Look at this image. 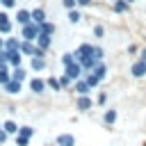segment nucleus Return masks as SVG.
Here are the masks:
<instances>
[{"mask_svg":"<svg viewBox=\"0 0 146 146\" xmlns=\"http://www.w3.org/2000/svg\"><path fill=\"white\" fill-rule=\"evenodd\" d=\"M91 73H94V75H96V78H98V80H103V78H105V75H107V66H105V64H103V62H98V64H96V68H94V71H91Z\"/></svg>","mask_w":146,"mask_h":146,"instance_id":"nucleus-20","label":"nucleus"},{"mask_svg":"<svg viewBox=\"0 0 146 146\" xmlns=\"http://www.w3.org/2000/svg\"><path fill=\"white\" fill-rule=\"evenodd\" d=\"M0 5L7 7V9H11V7H16V0H0Z\"/></svg>","mask_w":146,"mask_h":146,"instance_id":"nucleus-37","label":"nucleus"},{"mask_svg":"<svg viewBox=\"0 0 146 146\" xmlns=\"http://www.w3.org/2000/svg\"><path fill=\"white\" fill-rule=\"evenodd\" d=\"M78 5H91V0H78Z\"/></svg>","mask_w":146,"mask_h":146,"instance_id":"nucleus-40","label":"nucleus"},{"mask_svg":"<svg viewBox=\"0 0 146 146\" xmlns=\"http://www.w3.org/2000/svg\"><path fill=\"white\" fill-rule=\"evenodd\" d=\"M7 137H9V135H7V132H5V130H2V128H0V146H2V144H5V141H7Z\"/></svg>","mask_w":146,"mask_h":146,"instance_id":"nucleus-38","label":"nucleus"},{"mask_svg":"<svg viewBox=\"0 0 146 146\" xmlns=\"http://www.w3.org/2000/svg\"><path fill=\"white\" fill-rule=\"evenodd\" d=\"M62 5H64L66 9H75V7H78V0H62Z\"/></svg>","mask_w":146,"mask_h":146,"instance_id":"nucleus-34","label":"nucleus"},{"mask_svg":"<svg viewBox=\"0 0 146 146\" xmlns=\"http://www.w3.org/2000/svg\"><path fill=\"white\" fill-rule=\"evenodd\" d=\"M30 144V137H23V135H16V146H27Z\"/></svg>","mask_w":146,"mask_h":146,"instance_id":"nucleus-31","label":"nucleus"},{"mask_svg":"<svg viewBox=\"0 0 146 146\" xmlns=\"http://www.w3.org/2000/svg\"><path fill=\"white\" fill-rule=\"evenodd\" d=\"M94 34H96V39H103V36H105V27H103V25H96V27H94Z\"/></svg>","mask_w":146,"mask_h":146,"instance_id":"nucleus-32","label":"nucleus"},{"mask_svg":"<svg viewBox=\"0 0 146 146\" xmlns=\"http://www.w3.org/2000/svg\"><path fill=\"white\" fill-rule=\"evenodd\" d=\"M0 128H2V123H0Z\"/></svg>","mask_w":146,"mask_h":146,"instance_id":"nucleus-44","label":"nucleus"},{"mask_svg":"<svg viewBox=\"0 0 146 146\" xmlns=\"http://www.w3.org/2000/svg\"><path fill=\"white\" fill-rule=\"evenodd\" d=\"M0 32L2 34H9L11 32V21H9V16L5 11H0Z\"/></svg>","mask_w":146,"mask_h":146,"instance_id":"nucleus-10","label":"nucleus"},{"mask_svg":"<svg viewBox=\"0 0 146 146\" xmlns=\"http://www.w3.org/2000/svg\"><path fill=\"white\" fill-rule=\"evenodd\" d=\"M16 21H18V25L23 27V25L32 23V14H30L27 9H18V14H16Z\"/></svg>","mask_w":146,"mask_h":146,"instance_id":"nucleus-9","label":"nucleus"},{"mask_svg":"<svg viewBox=\"0 0 146 146\" xmlns=\"http://www.w3.org/2000/svg\"><path fill=\"white\" fill-rule=\"evenodd\" d=\"M139 59H144V62H146V50H141V57H139Z\"/></svg>","mask_w":146,"mask_h":146,"instance_id":"nucleus-41","label":"nucleus"},{"mask_svg":"<svg viewBox=\"0 0 146 146\" xmlns=\"http://www.w3.org/2000/svg\"><path fill=\"white\" fill-rule=\"evenodd\" d=\"M21 59H23V55H21V50H14V52H9V66H21Z\"/></svg>","mask_w":146,"mask_h":146,"instance_id":"nucleus-19","label":"nucleus"},{"mask_svg":"<svg viewBox=\"0 0 146 146\" xmlns=\"http://www.w3.org/2000/svg\"><path fill=\"white\" fill-rule=\"evenodd\" d=\"M30 91H34V94H43V91H46V80H41V78H32V80H30Z\"/></svg>","mask_w":146,"mask_h":146,"instance_id":"nucleus-7","label":"nucleus"},{"mask_svg":"<svg viewBox=\"0 0 146 146\" xmlns=\"http://www.w3.org/2000/svg\"><path fill=\"white\" fill-rule=\"evenodd\" d=\"M5 91H7V94H11V96L21 94V82H18V80H9V82L5 84Z\"/></svg>","mask_w":146,"mask_h":146,"instance_id":"nucleus-14","label":"nucleus"},{"mask_svg":"<svg viewBox=\"0 0 146 146\" xmlns=\"http://www.w3.org/2000/svg\"><path fill=\"white\" fill-rule=\"evenodd\" d=\"M116 121V110H105V114H103V123L105 125H112Z\"/></svg>","mask_w":146,"mask_h":146,"instance_id":"nucleus-22","label":"nucleus"},{"mask_svg":"<svg viewBox=\"0 0 146 146\" xmlns=\"http://www.w3.org/2000/svg\"><path fill=\"white\" fill-rule=\"evenodd\" d=\"M89 55H94V46H91V43H82V46H78V50H75V62L82 59V57H89Z\"/></svg>","mask_w":146,"mask_h":146,"instance_id":"nucleus-6","label":"nucleus"},{"mask_svg":"<svg viewBox=\"0 0 146 146\" xmlns=\"http://www.w3.org/2000/svg\"><path fill=\"white\" fill-rule=\"evenodd\" d=\"M84 82H87V84H89V87L94 89V87H98V82H100V80H98V78H96V75H94L91 71H89V73L84 75Z\"/></svg>","mask_w":146,"mask_h":146,"instance_id":"nucleus-26","label":"nucleus"},{"mask_svg":"<svg viewBox=\"0 0 146 146\" xmlns=\"http://www.w3.org/2000/svg\"><path fill=\"white\" fill-rule=\"evenodd\" d=\"M46 87H50L52 91H62V84H59V78H55V75L46 80Z\"/></svg>","mask_w":146,"mask_h":146,"instance_id":"nucleus-24","label":"nucleus"},{"mask_svg":"<svg viewBox=\"0 0 146 146\" xmlns=\"http://www.w3.org/2000/svg\"><path fill=\"white\" fill-rule=\"evenodd\" d=\"M64 75H66V78H71V80H80V75H82V66H80L78 62H73V64L64 66Z\"/></svg>","mask_w":146,"mask_h":146,"instance_id":"nucleus-2","label":"nucleus"},{"mask_svg":"<svg viewBox=\"0 0 146 146\" xmlns=\"http://www.w3.org/2000/svg\"><path fill=\"white\" fill-rule=\"evenodd\" d=\"M18 48H21V41H18L16 36H9V39H5V50L14 52V50H18Z\"/></svg>","mask_w":146,"mask_h":146,"instance_id":"nucleus-15","label":"nucleus"},{"mask_svg":"<svg viewBox=\"0 0 146 146\" xmlns=\"http://www.w3.org/2000/svg\"><path fill=\"white\" fill-rule=\"evenodd\" d=\"M130 73H132L135 78H144V75H146V62H144V59L135 62V64H132V68H130Z\"/></svg>","mask_w":146,"mask_h":146,"instance_id":"nucleus-8","label":"nucleus"},{"mask_svg":"<svg viewBox=\"0 0 146 146\" xmlns=\"http://www.w3.org/2000/svg\"><path fill=\"white\" fill-rule=\"evenodd\" d=\"M94 57H96V59L100 62V59H103V48H98V46H94Z\"/></svg>","mask_w":146,"mask_h":146,"instance_id":"nucleus-36","label":"nucleus"},{"mask_svg":"<svg viewBox=\"0 0 146 146\" xmlns=\"http://www.w3.org/2000/svg\"><path fill=\"white\" fill-rule=\"evenodd\" d=\"M82 16H80V11L78 9H68V23H78Z\"/></svg>","mask_w":146,"mask_h":146,"instance_id":"nucleus-30","label":"nucleus"},{"mask_svg":"<svg viewBox=\"0 0 146 146\" xmlns=\"http://www.w3.org/2000/svg\"><path fill=\"white\" fill-rule=\"evenodd\" d=\"M30 14H32V23H36V25H41V23H46V11H43L41 7H36V9H32Z\"/></svg>","mask_w":146,"mask_h":146,"instance_id":"nucleus-11","label":"nucleus"},{"mask_svg":"<svg viewBox=\"0 0 146 146\" xmlns=\"http://www.w3.org/2000/svg\"><path fill=\"white\" fill-rule=\"evenodd\" d=\"M27 78V73H25V68L23 66H16L14 71H11V80H18V82H23Z\"/></svg>","mask_w":146,"mask_h":146,"instance_id":"nucleus-21","label":"nucleus"},{"mask_svg":"<svg viewBox=\"0 0 146 146\" xmlns=\"http://www.w3.org/2000/svg\"><path fill=\"white\" fill-rule=\"evenodd\" d=\"M59 84H62V89H68V84H71V78L62 75V78H59Z\"/></svg>","mask_w":146,"mask_h":146,"instance_id":"nucleus-35","label":"nucleus"},{"mask_svg":"<svg viewBox=\"0 0 146 146\" xmlns=\"http://www.w3.org/2000/svg\"><path fill=\"white\" fill-rule=\"evenodd\" d=\"M30 64H32V71H43L46 68V59L43 57H32Z\"/></svg>","mask_w":146,"mask_h":146,"instance_id":"nucleus-23","label":"nucleus"},{"mask_svg":"<svg viewBox=\"0 0 146 146\" xmlns=\"http://www.w3.org/2000/svg\"><path fill=\"white\" fill-rule=\"evenodd\" d=\"M2 48H5V39L0 36V50H2Z\"/></svg>","mask_w":146,"mask_h":146,"instance_id":"nucleus-42","label":"nucleus"},{"mask_svg":"<svg viewBox=\"0 0 146 146\" xmlns=\"http://www.w3.org/2000/svg\"><path fill=\"white\" fill-rule=\"evenodd\" d=\"M36 130L32 128V125H18V135H23V137H32Z\"/></svg>","mask_w":146,"mask_h":146,"instance_id":"nucleus-27","label":"nucleus"},{"mask_svg":"<svg viewBox=\"0 0 146 146\" xmlns=\"http://www.w3.org/2000/svg\"><path fill=\"white\" fill-rule=\"evenodd\" d=\"M0 64H9V50H0Z\"/></svg>","mask_w":146,"mask_h":146,"instance_id":"nucleus-33","label":"nucleus"},{"mask_svg":"<svg viewBox=\"0 0 146 146\" xmlns=\"http://www.w3.org/2000/svg\"><path fill=\"white\" fill-rule=\"evenodd\" d=\"M2 130H5L7 135H18V123H14V121L9 119V121L2 123Z\"/></svg>","mask_w":146,"mask_h":146,"instance_id":"nucleus-17","label":"nucleus"},{"mask_svg":"<svg viewBox=\"0 0 146 146\" xmlns=\"http://www.w3.org/2000/svg\"><path fill=\"white\" fill-rule=\"evenodd\" d=\"M21 55H32L34 57V50H36V46H32V41H21Z\"/></svg>","mask_w":146,"mask_h":146,"instance_id":"nucleus-16","label":"nucleus"},{"mask_svg":"<svg viewBox=\"0 0 146 146\" xmlns=\"http://www.w3.org/2000/svg\"><path fill=\"white\" fill-rule=\"evenodd\" d=\"M91 105H94L91 96H78V100H75V107H78L80 112H89V110H91Z\"/></svg>","mask_w":146,"mask_h":146,"instance_id":"nucleus-5","label":"nucleus"},{"mask_svg":"<svg viewBox=\"0 0 146 146\" xmlns=\"http://www.w3.org/2000/svg\"><path fill=\"white\" fill-rule=\"evenodd\" d=\"M125 2H132V0H125Z\"/></svg>","mask_w":146,"mask_h":146,"instance_id":"nucleus-43","label":"nucleus"},{"mask_svg":"<svg viewBox=\"0 0 146 146\" xmlns=\"http://www.w3.org/2000/svg\"><path fill=\"white\" fill-rule=\"evenodd\" d=\"M9 80H11V73L7 71V66H2V68H0V84L5 87V84H7Z\"/></svg>","mask_w":146,"mask_h":146,"instance_id":"nucleus-28","label":"nucleus"},{"mask_svg":"<svg viewBox=\"0 0 146 146\" xmlns=\"http://www.w3.org/2000/svg\"><path fill=\"white\" fill-rule=\"evenodd\" d=\"M75 91H78V96H89L91 94V87L84 80H75Z\"/></svg>","mask_w":146,"mask_h":146,"instance_id":"nucleus-13","label":"nucleus"},{"mask_svg":"<svg viewBox=\"0 0 146 146\" xmlns=\"http://www.w3.org/2000/svg\"><path fill=\"white\" fill-rule=\"evenodd\" d=\"M78 141H75V137L71 135V132H62V135H57V139H55V146H75Z\"/></svg>","mask_w":146,"mask_h":146,"instance_id":"nucleus-3","label":"nucleus"},{"mask_svg":"<svg viewBox=\"0 0 146 146\" xmlns=\"http://www.w3.org/2000/svg\"><path fill=\"white\" fill-rule=\"evenodd\" d=\"M78 64L82 66V71H87V73H89V71H94V68H96L98 59H96L94 55H89V57H82V59H78Z\"/></svg>","mask_w":146,"mask_h":146,"instance_id":"nucleus-4","label":"nucleus"},{"mask_svg":"<svg viewBox=\"0 0 146 146\" xmlns=\"http://www.w3.org/2000/svg\"><path fill=\"white\" fill-rule=\"evenodd\" d=\"M105 100H107V94H100V96H98V103H100V105H105Z\"/></svg>","mask_w":146,"mask_h":146,"instance_id":"nucleus-39","label":"nucleus"},{"mask_svg":"<svg viewBox=\"0 0 146 146\" xmlns=\"http://www.w3.org/2000/svg\"><path fill=\"white\" fill-rule=\"evenodd\" d=\"M128 7H130V2H125V0H116V2H114V11H116V14L128 11Z\"/></svg>","mask_w":146,"mask_h":146,"instance_id":"nucleus-25","label":"nucleus"},{"mask_svg":"<svg viewBox=\"0 0 146 146\" xmlns=\"http://www.w3.org/2000/svg\"><path fill=\"white\" fill-rule=\"evenodd\" d=\"M75 62V52H64L62 55V64L64 66H68V64H73Z\"/></svg>","mask_w":146,"mask_h":146,"instance_id":"nucleus-29","label":"nucleus"},{"mask_svg":"<svg viewBox=\"0 0 146 146\" xmlns=\"http://www.w3.org/2000/svg\"><path fill=\"white\" fill-rule=\"evenodd\" d=\"M21 36H23V41H36V36H39V25H36V23H27V25H23Z\"/></svg>","mask_w":146,"mask_h":146,"instance_id":"nucleus-1","label":"nucleus"},{"mask_svg":"<svg viewBox=\"0 0 146 146\" xmlns=\"http://www.w3.org/2000/svg\"><path fill=\"white\" fill-rule=\"evenodd\" d=\"M50 43H52V39H50L48 34H41V32H39V36H36V48L48 50V48H50Z\"/></svg>","mask_w":146,"mask_h":146,"instance_id":"nucleus-12","label":"nucleus"},{"mask_svg":"<svg viewBox=\"0 0 146 146\" xmlns=\"http://www.w3.org/2000/svg\"><path fill=\"white\" fill-rule=\"evenodd\" d=\"M55 30H57V27H55V23H48V21L39 25V32H41V34H48V36H50V34H55Z\"/></svg>","mask_w":146,"mask_h":146,"instance_id":"nucleus-18","label":"nucleus"}]
</instances>
